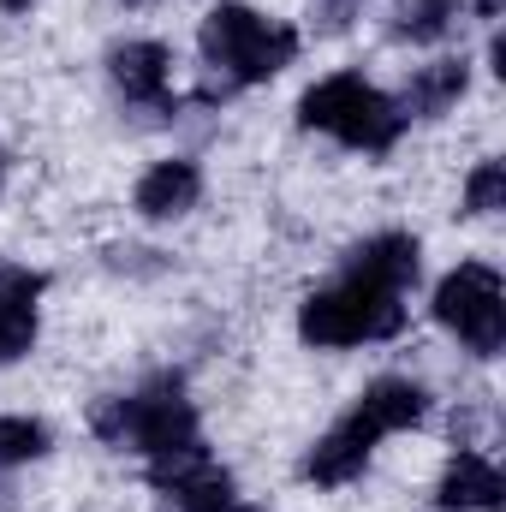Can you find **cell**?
Segmentation results:
<instances>
[{
    "instance_id": "6da1fadb",
    "label": "cell",
    "mask_w": 506,
    "mask_h": 512,
    "mask_svg": "<svg viewBox=\"0 0 506 512\" xmlns=\"http://www.w3.org/2000/svg\"><path fill=\"white\" fill-rule=\"evenodd\" d=\"M90 423H96V435L108 447L149 453V459L167 453V447L197 441V411L179 393V382H155V387H143V393H131V399H102L90 411Z\"/></svg>"
},
{
    "instance_id": "7a4b0ae2",
    "label": "cell",
    "mask_w": 506,
    "mask_h": 512,
    "mask_svg": "<svg viewBox=\"0 0 506 512\" xmlns=\"http://www.w3.org/2000/svg\"><path fill=\"white\" fill-rule=\"evenodd\" d=\"M298 120L310 131H334V137L352 143V149H393V137L405 131L399 102H387L381 90H370L358 72L322 78V84L298 102Z\"/></svg>"
},
{
    "instance_id": "3957f363",
    "label": "cell",
    "mask_w": 506,
    "mask_h": 512,
    "mask_svg": "<svg viewBox=\"0 0 506 512\" xmlns=\"http://www.w3.org/2000/svg\"><path fill=\"white\" fill-rule=\"evenodd\" d=\"M203 54H209L215 66H227L233 84H262V78H274V72L292 66L298 30L268 24L251 6H215V12L203 18Z\"/></svg>"
},
{
    "instance_id": "277c9868",
    "label": "cell",
    "mask_w": 506,
    "mask_h": 512,
    "mask_svg": "<svg viewBox=\"0 0 506 512\" xmlns=\"http://www.w3.org/2000/svg\"><path fill=\"white\" fill-rule=\"evenodd\" d=\"M405 328V304L399 292H381L364 280H346L334 292H316L298 310V334L310 346H358V340H393Z\"/></svg>"
},
{
    "instance_id": "5b68a950",
    "label": "cell",
    "mask_w": 506,
    "mask_h": 512,
    "mask_svg": "<svg viewBox=\"0 0 506 512\" xmlns=\"http://www.w3.org/2000/svg\"><path fill=\"white\" fill-rule=\"evenodd\" d=\"M435 316L441 328H453L471 352H501L506 346V298H501V274L483 262L453 268L435 286Z\"/></svg>"
},
{
    "instance_id": "8992f818",
    "label": "cell",
    "mask_w": 506,
    "mask_h": 512,
    "mask_svg": "<svg viewBox=\"0 0 506 512\" xmlns=\"http://www.w3.org/2000/svg\"><path fill=\"white\" fill-rule=\"evenodd\" d=\"M149 483L173 501V512H233V477L203 453V441L155 453L149 459Z\"/></svg>"
},
{
    "instance_id": "52a82bcc",
    "label": "cell",
    "mask_w": 506,
    "mask_h": 512,
    "mask_svg": "<svg viewBox=\"0 0 506 512\" xmlns=\"http://www.w3.org/2000/svg\"><path fill=\"white\" fill-rule=\"evenodd\" d=\"M381 435L352 411L346 423H334L316 447H310V459H304V477L310 483H352L358 471H364V459H370V447H376Z\"/></svg>"
},
{
    "instance_id": "ba28073f",
    "label": "cell",
    "mask_w": 506,
    "mask_h": 512,
    "mask_svg": "<svg viewBox=\"0 0 506 512\" xmlns=\"http://www.w3.org/2000/svg\"><path fill=\"white\" fill-rule=\"evenodd\" d=\"M346 280H364V286H381V292H405V286L417 280V239L381 233V239H370V245H358Z\"/></svg>"
},
{
    "instance_id": "9c48e42d",
    "label": "cell",
    "mask_w": 506,
    "mask_h": 512,
    "mask_svg": "<svg viewBox=\"0 0 506 512\" xmlns=\"http://www.w3.org/2000/svg\"><path fill=\"white\" fill-rule=\"evenodd\" d=\"M197 197H203V173H197L191 161H161V167H149V173L137 179V209H143L149 221H173V215H185Z\"/></svg>"
},
{
    "instance_id": "30bf717a",
    "label": "cell",
    "mask_w": 506,
    "mask_h": 512,
    "mask_svg": "<svg viewBox=\"0 0 506 512\" xmlns=\"http://www.w3.org/2000/svg\"><path fill=\"white\" fill-rule=\"evenodd\" d=\"M501 495H506L501 471H495L483 453H459V459L447 465L435 501H441L447 512H489V507H501Z\"/></svg>"
},
{
    "instance_id": "8fae6325",
    "label": "cell",
    "mask_w": 506,
    "mask_h": 512,
    "mask_svg": "<svg viewBox=\"0 0 506 512\" xmlns=\"http://www.w3.org/2000/svg\"><path fill=\"white\" fill-rule=\"evenodd\" d=\"M429 411V393L417 382H399V376H381L364 399H358V417L376 429V435H393V429H411L417 417Z\"/></svg>"
},
{
    "instance_id": "7c38bea8",
    "label": "cell",
    "mask_w": 506,
    "mask_h": 512,
    "mask_svg": "<svg viewBox=\"0 0 506 512\" xmlns=\"http://www.w3.org/2000/svg\"><path fill=\"white\" fill-rule=\"evenodd\" d=\"M114 84L126 90L131 102H161L167 96V48L161 42H126V48H114Z\"/></svg>"
},
{
    "instance_id": "4fadbf2b",
    "label": "cell",
    "mask_w": 506,
    "mask_h": 512,
    "mask_svg": "<svg viewBox=\"0 0 506 512\" xmlns=\"http://www.w3.org/2000/svg\"><path fill=\"white\" fill-rule=\"evenodd\" d=\"M465 84H471L465 60H435V66H423V72L411 78L405 108H411V114H447V108L465 96Z\"/></svg>"
},
{
    "instance_id": "5bb4252c",
    "label": "cell",
    "mask_w": 506,
    "mask_h": 512,
    "mask_svg": "<svg viewBox=\"0 0 506 512\" xmlns=\"http://www.w3.org/2000/svg\"><path fill=\"white\" fill-rule=\"evenodd\" d=\"M459 0H405L399 12H393V36L399 42H441L453 24H459Z\"/></svg>"
},
{
    "instance_id": "9a60e30c",
    "label": "cell",
    "mask_w": 506,
    "mask_h": 512,
    "mask_svg": "<svg viewBox=\"0 0 506 512\" xmlns=\"http://www.w3.org/2000/svg\"><path fill=\"white\" fill-rule=\"evenodd\" d=\"M48 453V429L36 417H0V471L6 465H30Z\"/></svg>"
},
{
    "instance_id": "2e32d148",
    "label": "cell",
    "mask_w": 506,
    "mask_h": 512,
    "mask_svg": "<svg viewBox=\"0 0 506 512\" xmlns=\"http://www.w3.org/2000/svg\"><path fill=\"white\" fill-rule=\"evenodd\" d=\"M465 209H471V215H495V209H506V167L501 161H483V167L471 173Z\"/></svg>"
},
{
    "instance_id": "e0dca14e",
    "label": "cell",
    "mask_w": 506,
    "mask_h": 512,
    "mask_svg": "<svg viewBox=\"0 0 506 512\" xmlns=\"http://www.w3.org/2000/svg\"><path fill=\"white\" fill-rule=\"evenodd\" d=\"M36 346V310H0V364H18Z\"/></svg>"
},
{
    "instance_id": "ac0fdd59",
    "label": "cell",
    "mask_w": 506,
    "mask_h": 512,
    "mask_svg": "<svg viewBox=\"0 0 506 512\" xmlns=\"http://www.w3.org/2000/svg\"><path fill=\"white\" fill-rule=\"evenodd\" d=\"M36 292H42V274H30V268H6V262H0V310H30Z\"/></svg>"
},
{
    "instance_id": "d6986e66",
    "label": "cell",
    "mask_w": 506,
    "mask_h": 512,
    "mask_svg": "<svg viewBox=\"0 0 506 512\" xmlns=\"http://www.w3.org/2000/svg\"><path fill=\"white\" fill-rule=\"evenodd\" d=\"M501 6H506V0H477V12H483V18H501Z\"/></svg>"
},
{
    "instance_id": "ffe728a7",
    "label": "cell",
    "mask_w": 506,
    "mask_h": 512,
    "mask_svg": "<svg viewBox=\"0 0 506 512\" xmlns=\"http://www.w3.org/2000/svg\"><path fill=\"white\" fill-rule=\"evenodd\" d=\"M0 6H6V12H18V6H30V0H0Z\"/></svg>"
},
{
    "instance_id": "44dd1931",
    "label": "cell",
    "mask_w": 506,
    "mask_h": 512,
    "mask_svg": "<svg viewBox=\"0 0 506 512\" xmlns=\"http://www.w3.org/2000/svg\"><path fill=\"white\" fill-rule=\"evenodd\" d=\"M126 6H149V0H126Z\"/></svg>"
}]
</instances>
